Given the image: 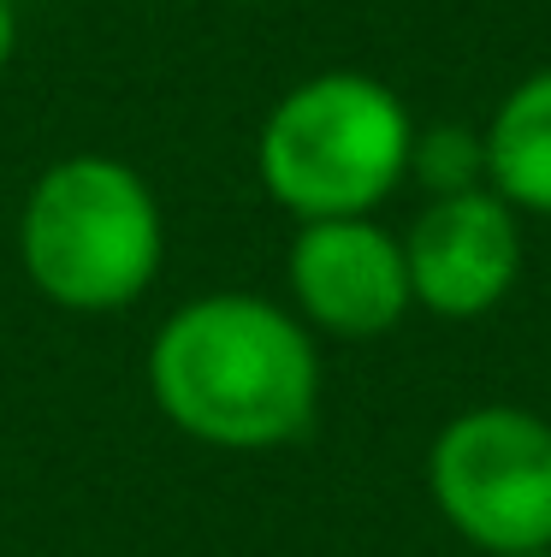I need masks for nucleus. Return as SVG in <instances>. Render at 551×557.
Wrapping results in <instances>:
<instances>
[{"label": "nucleus", "instance_id": "obj_8", "mask_svg": "<svg viewBox=\"0 0 551 557\" xmlns=\"http://www.w3.org/2000/svg\"><path fill=\"white\" fill-rule=\"evenodd\" d=\"M410 178L422 184L427 196L492 190L487 184V137H480L475 125H415Z\"/></svg>", "mask_w": 551, "mask_h": 557}, {"label": "nucleus", "instance_id": "obj_11", "mask_svg": "<svg viewBox=\"0 0 551 557\" xmlns=\"http://www.w3.org/2000/svg\"><path fill=\"white\" fill-rule=\"evenodd\" d=\"M522 557H551V552H522Z\"/></svg>", "mask_w": 551, "mask_h": 557}, {"label": "nucleus", "instance_id": "obj_3", "mask_svg": "<svg viewBox=\"0 0 551 557\" xmlns=\"http://www.w3.org/2000/svg\"><path fill=\"white\" fill-rule=\"evenodd\" d=\"M415 119L374 72H314L291 84L261 119V190L303 220H356L398 196L410 178Z\"/></svg>", "mask_w": 551, "mask_h": 557}, {"label": "nucleus", "instance_id": "obj_5", "mask_svg": "<svg viewBox=\"0 0 551 557\" xmlns=\"http://www.w3.org/2000/svg\"><path fill=\"white\" fill-rule=\"evenodd\" d=\"M285 290L291 314L314 338L367 344L403 326L415 309L403 237L374 214L356 220H303L285 249Z\"/></svg>", "mask_w": 551, "mask_h": 557}, {"label": "nucleus", "instance_id": "obj_10", "mask_svg": "<svg viewBox=\"0 0 551 557\" xmlns=\"http://www.w3.org/2000/svg\"><path fill=\"white\" fill-rule=\"evenodd\" d=\"M231 7H267V0H231Z\"/></svg>", "mask_w": 551, "mask_h": 557}, {"label": "nucleus", "instance_id": "obj_2", "mask_svg": "<svg viewBox=\"0 0 551 557\" xmlns=\"http://www.w3.org/2000/svg\"><path fill=\"white\" fill-rule=\"evenodd\" d=\"M18 261L54 309L120 314L161 278V196L120 154H65L36 172L18 208Z\"/></svg>", "mask_w": 551, "mask_h": 557}, {"label": "nucleus", "instance_id": "obj_9", "mask_svg": "<svg viewBox=\"0 0 551 557\" xmlns=\"http://www.w3.org/2000/svg\"><path fill=\"white\" fill-rule=\"evenodd\" d=\"M12 54H18V7L0 0V72L12 65Z\"/></svg>", "mask_w": 551, "mask_h": 557}, {"label": "nucleus", "instance_id": "obj_6", "mask_svg": "<svg viewBox=\"0 0 551 557\" xmlns=\"http://www.w3.org/2000/svg\"><path fill=\"white\" fill-rule=\"evenodd\" d=\"M415 309L439 321H480L522 278V214L498 190L427 196L403 237Z\"/></svg>", "mask_w": 551, "mask_h": 557}, {"label": "nucleus", "instance_id": "obj_4", "mask_svg": "<svg viewBox=\"0 0 551 557\" xmlns=\"http://www.w3.org/2000/svg\"><path fill=\"white\" fill-rule=\"evenodd\" d=\"M427 493L444 528L475 552H551V421L522 404L451 416L427 450Z\"/></svg>", "mask_w": 551, "mask_h": 557}, {"label": "nucleus", "instance_id": "obj_1", "mask_svg": "<svg viewBox=\"0 0 551 557\" xmlns=\"http://www.w3.org/2000/svg\"><path fill=\"white\" fill-rule=\"evenodd\" d=\"M149 397L214 450H279L321 409V344L285 302L255 290L190 297L149 338Z\"/></svg>", "mask_w": 551, "mask_h": 557}, {"label": "nucleus", "instance_id": "obj_7", "mask_svg": "<svg viewBox=\"0 0 551 557\" xmlns=\"http://www.w3.org/2000/svg\"><path fill=\"white\" fill-rule=\"evenodd\" d=\"M487 137V184L516 214L551 220V65L528 72L480 125Z\"/></svg>", "mask_w": 551, "mask_h": 557}]
</instances>
